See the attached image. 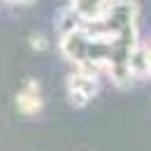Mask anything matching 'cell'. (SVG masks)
<instances>
[{"label": "cell", "mask_w": 151, "mask_h": 151, "mask_svg": "<svg viewBox=\"0 0 151 151\" xmlns=\"http://www.w3.org/2000/svg\"><path fill=\"white\" fill-rule=\"evenodd\" d=\"M7 2H14V5H23V2H30V0H7Z\"/></svg>", "instance_id": "cell-6"}, {"label": "cell", "mask_w": 151, "mask_h": 151, "mask_svg": "<svg viewBox=\"0 0 151 151\" xmlns=\"http://www.w3.org/2000/svg\"><path fill=\"white\" fill-rule=\"evenodd\" d=\"M144 49V56H147V68H149V75H151V40L142 47Z\"/></svg>", "instance_id": "cell-5"}, {"label": "cell", "mask_w": 151, "mask_h": 151, "mask_svg": "<svg viewBox=\"0 0 151 151\" xmlns=\"http://www.w3.org/2000/svg\"><path fill=\"white\" fill-rule=\"evenodd\" d=\"M17 109L26 116H35L44 109V98H42V86L37 79H28L17 93Z\"/></svg>", "instance_id": "cell-3"}, {"label": "cell", "mask_w": 151, "mask_h": 151, "mask_svg": "<svg viewBox=\"0 0 151 151\" xmlns=\"http://www.w3.org/2000/svg\"><path fill=\"white\" fill-rule=\"evenodd\" d=\"M114 0H70V9L81 23H100L107 19Z\"/></svg>", "instance_id": "cell-2"}, {"label": "cell", "mask_w": 151, "mask_h": 151, "mask_svg": "<svg viewBox=\"0 0 151 151\" xmlns=\"http://www.w3.org/2000/svg\"><path fill=\"white\" fill-rule=\"evenodd\" d=\"M28 44H30V49H35V51H44L47 49V35L44 33H33L30 37H28Z\"/></svg>", "instance_id": "cell-4"}, {"label": "cell", "mask_w": 151, "mask_h": 151, "mask_svg": "<svg viewBox=\"0 0 151 151\" xmlns=\"http://www.w3.org/2000/svg\"><path fill=\"white\" fill-rule=\"evenodd\" d=\"M65 91H68V100L75 107H84L93 100L98 91H100V75H95L91 70H81L75 68L68 79H65Z\"/></svg>", "instance_id": "cell-1"}]
</instances>
